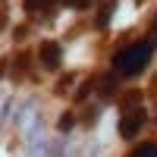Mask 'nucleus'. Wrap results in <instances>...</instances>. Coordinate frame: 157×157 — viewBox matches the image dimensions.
Returning <instances> with one entry per match:
<instances>
[{"instance_id":"4","label":"nucleus","mask_w":157,"mask_h":157,"mask_svg":"<svg viewBox=\"0 0 157 157\" xmlns=\"http://www.w3.org/2000/svg\"><path fill=\"white\" fill-rule=\"evenodd\" d=\"M38 60H41V66L44 69H60V63H63V47L57 41H41V47H38Z\"/></svg>"},{"instance_id":"7","label":"nucleus","mask_w":157,"mask_h":157,"mask_svg":"<svg viewBox=\"0 0 157 157\" xmlns=\"http://www.w3.org/2000/svg\"><path fill=\"white\" fill-rule=\"evenodd\" d=\"M72 123H75V120H72V113H63V116H60V132H69Z\"/></svg>"},{"instance_id":"2","label":"nucleus","mask_w":157,"mask_h":157,"mask_svg":"<svg viewBox=\"0 0 157 157\" xmlns=\"http://www.w3.org/2000/svg\"><path fill=\"white\" fill-rule=\"evenodd\" d=\"M38 123H41L38 104H35V101H25V104H19V110H16V126L22 129V132H25V135H35Z\"/></svg>"},{"instance_id":"9","label":"nucleus","mask_w":157,"mask_h":157,"mask_svg":"<svg viewBox=\"0 0 157 157\" xmlns=\"http://www.w3.org/2000/svg\"><path fill=\"white\" fill-rule=\"evenodd\" d=\"M66 6H75V10H88L91 0H66Z\"/></svg>"},{"instance_id":"3","label":"nucleus","mask_w":157,"mask_h":157,"mask_svg":"<svg viewBox=\"0 0 157 157\" xmlns=\"http://www.w3.org/2000/svg\"><path fill=\"white\" fill-rule=\"evenodd\" d=\"M148 123V113L141 110V107H135V110H126L123 116H120V135L123 138H135L138 132H141V126Z\"/></svg>"},{"instance_id":"5","label":"nucleus","mask_w":157,"mask_h":157,"mask_svg":"<svg viewBox=\"0 0 157 157\" xmlns=\"http://www.w3.org/2000/svg\"><path fill=\"white\" fill-rule=\"evenodd\" d=\"M50 3H54V0H22V10L25 13H38V10H44Z\"/></svg>"},{"instance_id":"1","label":"nucleus","mask_w":157,"mask_h":157,"mask_svg":"<svg viewBox=\"0 0 157 157\" xmlns=\"http://www.w3.org/2000/svg\"><path fill=\"white\" fill-rule=\"evenodd\" d=\"M151 57H154V47L151 44H145V41L129 44V47H123L120 54L113 57V69L120 72V75H138L151 63Z\"/></svg>"},{"instance_id":"10","label":"nucleus","mask_w":157,"mask_h":157,"mask_svg":"<svg viewBox=\"0 0 157 157\" xmlns=\"http://www.w3.org/2000/svg\"><path fill=\"white\" fill-rule=\"evenodd\" d=\"M3 25H6V16H0V29H3Z\"/></svg>"},{"instance_id":"8","label":"nucleus","mask_w":157,"mask_h":157,"mask_svg":"<svg viewBox=\"0 0 157 157\" xmlns=\"http://www.w3.org/2000/svg\"><path fill=\"white\" fill-rule=\"evenodd\" d=\"M110 13H113V3H107V6L101 10V16H98V25H107V22H110Z\"/></svg>"},{"instance_id":"6","label":"nucleus","mask_w":157,"mask_h":157,"mask_svg":"<svg viewBox=\"0 0 157 157\" xmlns=\"http://www.w3.org/2000/svg\"><path fill=\"white\" fill-rule=\"evenodd\" d=\"M145 154H157V145L148 141V145H138V148H135V157H145Z\"/></svg>"},{"instance_id":"11","label":"nucleus","mask_w":157,"mask_h":157,"mask_svg":"<svg viewBox=\"0 0 157 157\" xmlns=\"http://www.w3.org/2000/svg\"><path fill=\"white\" fill-rule=\"evenodd\" d=\"M154 41H157V22H154Z\"/></svg>"}]
</instances>
